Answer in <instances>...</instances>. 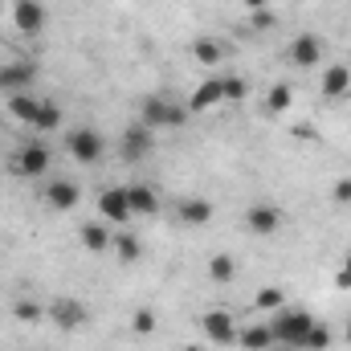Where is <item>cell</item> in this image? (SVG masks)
<instances>
[{
    "label": "cell",
    "mask_w": 351,
    "mask_h": 351,
    "mask_svg": "<svg viewBox=\"0 0 351 351\" xmlns=\"http://www.w3.org/2000/svg\"><path fill=\"white\" fill-rule=\"evenodd\" d=\"M311 323H315V319H311L306 311H278L274 323H269V335H274V343H282V348H302Z\"/></svg>",
    "instance_id": "obj_1"
},
{
    "label": "cell",
    "mask_w": 351,
    "mask_h": 351,
    "mask_svg": "<svg viewBox=\"0 0 351 351\" xmlns=\"http://www.w3.org/2000/svg\"><path fill=\"white\" fill-rule=\"evenodd\" d=\"M188 119V110L184 106H176V102H168V98H160V94H152V98H143V127H180Z\"/></svg>",
    "instance_id": "obj_2"
},
{
    "label": "cell",
    "mask_w": 351,
    "mask_h": 351,
    "mask_svg": "<svg viewBox=\"0 0 351 351\" xmlns=\"http://www.w3.org/2000/svg\"><path fill=\"white\" fill-rule=\"evenodd\" d=\"M66 147H70V156L78 160V164H94V160H102V135L94 131V127H78V131H70V139H66Z\"/></svg>",
    "instance_id": "obj_3"
},
{
    "label": "cell",
    "mask_w": 351,
    "mask_h": 351,
    "mask_svg": "<svg viewBox=\"0 0 351 351\" xmlns=\"http://www.w3.org/2000/svg\"><path fill=\"white\" fill-rule=\"evenodd\" d=\"M12 25L25 37H37L45 29V4H37V0H12Z\"/></svg>",
    "instance_id": "obj_4"
},
{
    "label": "cell",
    "mask_w": 351,
    "mask_h": 351,
    "mask_svg": "<svg viewBox=\"0 0 351 351\" xmlns=\"http://www.w3.org/2000/svg\"><path fill=\"white\" fill-rule=\"evenodd\" d=\"M78 200H82V188L74 180H49L45 184V204L53 213H70V208H78Z\"/></svg>",
    "instance_id": "obj_5"
},
{
    "label": "cell",
    "mask_w": 351,
    "mask_h": 351,
    "mask_svg": "<svg viewBox=\"0 0 351 351\" xmlns=\"http://www.w3.org/2000/svg\"><path fill=\"white\" fill-rule=\"evenodd\" d=\"M204 335H208V343H217V348L237 343V323H233V315H229V311H208V315H204Z\"/></svg>",
    "instance_id": "obj_6"
},
{
    "label": "cell",
    "mask_w": 351,
    "mask_h": 351,
    "mask_svg": "<svg viewBox=\"0 0 351 351\" xmlns=\"http://www.w3.org/2000/svg\"><path fill=\"white\" fill-rule=\"evenodd\" d=\"M245 225H250V233H258V237H274L278 229H282V208L278 204H254L250 213H245Z\"/></svg>",
    "instance_id": "obj_7"
},
{
    "label": "cell",
    "mask_w": 351,
    "mask_h": 351,
    "mask_svg": "<svg viewBox=\"0 0 351 351\" xmlns=\"http://www.w3.org/2000/svg\"><path fill=\"white\" fill-rule=\"evenodd\" d=\"M98 217L110 221V225H123L131 217V200H127V188H106L98 196Z\"/></svg>",
    "instance_id": "obj_8"
},
{
    "label": "cell",
    "mask_w": 351,
    "mask_h": 351,
    "mask_svg": "<svg viewBox=\"0 0 351 351\" xmlns=\"http://www.w3.org/2000/svg\"><path fill=\"white\" fill-rule=\"evenodd\" d=\"M45 311H49V319H53L62 331H78V327L86 323V306H82V302H74V298H53Z\"/></svg>",
    "instance_id": "obj_9"
},
{
    "label": "cell",
    "mask_w": 351,
    "mask_h": 351,
    "mask_svg": "<svg viewBox=\"0 0 351 351\" xmlns=\"http://www.w3.org/2000/svg\"><path fill=\"white\" fill-rule=\"evenodd\" d=\"M21 176H45L49 172V147L45 143H25V152L16 156Z\"/></svg>",
    "instance_id": "obj_10"
},
{
    "label": "cell",
    "mask_w": 351,
    "mask_h": 351,
    "mask_svg": "<svg viewBox=\"0 0 351 351\" xmlns=\"http://www.w3.org/2000/svg\"><path fill=\"white\" fill-rule=\"evenodd\" d=\"M221 102H225V82H221V78H204L200 86L192 90L188 110H213V106H221Z\"/></svg>",
    "instance_id": "obj_11"
},
{
    "label": "cell",
    "mask_w": 351,
    "mask_h": 351,
    "mask_svg": "<svg viewBox=\"0 0 351 351\" xmlns=\"http://www.w3.org/2000/svg\"><path fill=\"white\" fill-rule=\"evenodd\" d=\"M33 66L29 62H8V66H0V90L4 94H21V86H29L33 82Z\"/></svg>",
    "instance_id": "obj_12"
},
{
    "label": "cell",
    "mask_w": 351,
    "mask_h": 351,
    "mask_svg": "<svg viewBox=\"0 0 351 351\" xmlns=\"http://www.w3.org/2000/svg\"><path fill=\"white\" fill-rule=\"evenodd\" d=\"M290 58H294V66H315L319 58H323V37H315V33H302V37H294V45H290Z\"/></svg>",
    "instance_id": "obj_13"
},
{
    "label": "cell",
    "mask_w": 351,
    "mask_h": 351,
    "mask_svg": "<svg viewBox=\"0 0 351 351\" xmlns=\"http://www.w3.org/2000/svg\"><path fill=\"white\" fill-rule=\"evenodd\" d=\"M147 147H152V127L135 123V127H127V131H123V156H127V160L147 156Z\"/></svg>",
    "instance_id": "obj_14"
},
{
    "label": "cell",
    "mask_w": 351,
    "mask_h": 351,
    "mask_svg": "<svg viewBox=\"0 0 351 351\" xmlns=\"http://www.w3.org/2000/svg\"><path fill=\"white\" fill-rule=\"evenodd\" d=\"M127 200H131V213H139V217L160 213V196H156V188H147V184H131V188H127Z\"/></svg>",
    "instance_id": "obj_15"
},
{
    "label": "cell",
    "mask_w": 351,
    "mask_h": 351,
    "mask_svg": "<svg viewBox=\"0 0 351 351\" xmlns=\"http://www.w3.org/2000/svg\"><path fill=\"white\" fill-rule=\"evenodd\" d=\"M180 221H188V225H208V221H213V200H204V196L180 200Z\"/></svg>",
    "instance_id": "obj_16"
},
{
    "label": "cell",
    "mask_w": 351,
    "mask_h": 351,
    "mask_svg": "<svg viewBox=\"0 0 351 351\" xmlns=\"http://www.w3.org/2000/svg\"><path fill=\"white\" fill-rule=\"evenodd\" d=\"M348 86H351V70L343 66V62L323 70V94H327V98H339V94H343Z\"/></svg>",
    "instance_id": "obj_17"
},
{
    "label": "cell",
    "mask_w": 351,
    "mask_h": 351,
    "mask_svg": "<svg viewBox=\"0 0 351 351\" xmlns=\"http://www.w3.org/2000/svg\"><path fill=\"white\" fill-rule=\"evenodd\" d=\"M82 245H86L90 254H106V250L114 245V237H110L106 225H86V229H82Z\"/></svg>",
    "instance_id": "obj_18"
},
{
    "label": "cell",
    "mask_w": 351,
    "mask_h": 351,
    "mask_svg": "<svg viewBox=\"0 0 351 351\" xmlns=\"http://www.w3.org/2000/svg\"><path fill=\"white\" fill-rule=\"evenodd\" d=\"M233 274H237V258L233 254H217V258H208V278L213 282H233Z\"/></svg>",
    "instance_id": "obj_19"
},
{
    "label": "cell",
    "mask_w": 351,
    "mask_h": 351,
    "mask_svg": "<svg viewBox=\"0 0 351 351\" xmlns=\"http://www.w3.org/2000/svg\"><path fill=\"white\" fill-rule=\"evenodd\" d=\"M237 339H241V348H245V351H269V348H274L269 327H245Z\"/></svg>",
    "instance_id": "obj_20"
},
{
    "label": "cell",
    "mask_w": 351,
    "mask_h": 351,
    "mask_svg": "<svg viewBox=\"0 0 351 351\" xmlns=\"http://www.w3.org/2000/svg\"><path fill=\"white\" fill-rule=\"evenodd\" d=\"M58 123H62V110H58V102H49V98H45V102H37L33 127H37V131H53Z\"/></svg>",
    "instance_id": "obj_21"
},
{
    "label": "cell",
    "mask_w": 351,
    "mask_h": 351,
    "mask_svg": "<svg viewBox=\"0 0 351 351\" xmlns=\"http://www.w3.org/2000/svg\"><path fill=\"white\" fill-rule=\"evenodd\" d=\"M123 262H135L139 254H143V245H139V237L135 233H114V245H110Z\"/></svg>",
    "instance_id": "obj_22"
},
{
    "label": "cell",
    "mask_w": 351,
    "mask_h": 351,
    "mask_svg": "<svg viewBox=\"0 0 351 351\" xmlns=\"http://www.w3.org/2000/svg\"><path fill=\"white\" fill-rule=\"evenodd\" d=\"M192 53H196V62H200V66H217V62H221V41L200 37V41L192 45Z\"/></svg>",
    "instance_id": "obj_23"
},
{
    "label": "cell",
    "mask_w": 351,
    "mask_h": 351,
    "mask_svg": "<svg viewBox=\"0 0 351 351\" xmlns=\"http://www.w3.org/2000/svg\"><path fill=\"white\" fill-rule=\"evenodd\" d=\"M254 306H258V311H282V306H286V294H282L278 286H262V290L254 294Z\"/></svg>",
    "instance_id": "obj_24"
},
{
    "label": "cell",
    "mask_w": 351,
    "mask_h": 351,
    "mask_svg": "<svg viewBox=\"0 0 351 351\" xmlns=\"http://www.w3.org/2000/svg\"><path fill=\"white\" fill-rule=\"evenodd\" d=\"M290 102H294L290 86H274L269 94H265V110H269V114H286V110H290Z\"/></svg>",
    "instance_id": "obj_25"
},
{
    "label": "cell",
    "mask_w": 351,
    "mask_h": 351,
    "mask_svg": "<svg viewBox=\"0 0 351 351\" xmlns=\"http://www.w3.org/2000/svg\"><path fill=\"white\" fill-rule=\"evenodd\" d=\"M8 110H12L21 123H33V114H37V102H33L29 94H8Z\"/></svg>",
    "instance_id": "obj_26"
},
{
    "label": "cell",
    "mask_w": 351,
    "mask_h": 351,
    "mask_svg": "<svg viewBox=\"0 0 351 351\" xmlns=\"http://www.w3.org/2000/svg\"><path fill=\"white\" fill-rule=\"evenodd\" d=\"M327 348H331V331L323 323H311V331L302 339V351H327Z\"/></svg>",
    "instance_id": "obj_27"
},
{
    "label": "cell",
    "mask_w": 351,
    "mask_h": 351,
    "mask_svg": "<svg viewBox=\"0 0 351 351\" xmlns=\"http://www.w3.org/2000/svg\"><path fill=\"white\" fill-rule=\"evenodd\" d=\"M12 315H16L21 323H37V319H41L45 311H41V306H37L33 298H21V302H12Z\"/></svg>",
    "instance_id": "obj_28"
},
{
    "label": "cell",
    "mask_w": 351,
    "mask_h": 351,
    "mask_svg": "<svg viewBox=\"0 0 351 351\" xmlns=\"http://www.w3.org/2000/svg\"><path fill=\"white\" fill-rule=\"evenodd\" d=\"M131 331H135V335H152V331H156V315H152L147 306H139V311L131 315Z\"/></svg>",
    "instance_id": "obj_29"
},
{
    "label": "cell",
    "mask_w": 351,
    "mask_h": 351,
    "mask_svg": "<svg viewBox=\"0 0 351 351\" xmlns=\"http://www.w3.org/2000/svg\"><path fill=\"white\" fill-rule=\"evenodd\" d=\"M221 82H225V102H241V98H245V90H250L237 74H225Z\"/></svg>",
    "instance_id": "obj_30"
},
{
    "label": "cell",
    "mask_w": 351,
    "mask_h": 351,
    "mask_svg": "<svg viewBox=\"0 0 351 351\" xmlns=\"http://www.w3.org/2000/svg\"><path fill=\"white\" fill-rule=\"evenodd\" d=\"M335 286L351 290V250H348V258H343V265H339V274H335Z\"/></svg>",
    "instance_id": "obj_31"
},
{
    "label": "cell",
    "mask_w": 351,
    "mask_h": 351,
    "mask_svg": "<svg viewBox=\"0 0 351 351\" xmlns=\"http://www.w3.org/2000/svg\"><path fill=\"white\" fill-rule=\"evenodd\" d=\"M274 25H278V16H274L269 8H258V12H254V29H274Z\"/></svg>",
    "instance_id": "obj_32"
},
{
    "label": "cell",
    "mask_w": 351,
    "mask_h": 351,
    "mask_svg": "<svg viewBox=\"0 0 351 351\" xmlns=\"http://www.w3.org/2000/svg\"><path fill=\"white\" fill-rule=\"evenodd\" d=\"M331 196H335V204H351V180H339L331 188Z\"/></svg>",
    "instance_id": "obj_33"
},
{
    "label": "cell",
    "mask_w": 351,
    "mask_h": 351,
    "mask_svg": "<svg viewBox=\"0 0 351 351\" xmlns=\"http://www.w3.org/2000/svg\"><path fill=\"white\" fill-rule=\"evenodd\" d=\"M241 4H245L250 12H258V8H269V0H241Z\"/></svg>",
    "instance_id": "obj_34"
},
{
    "label": "cell",
    "mask_w": 351,
    "mask_h": 351,
    "mask_svg": "<svg viewBox=\"0 0 351 351\" xmlns=\"http://www.w3.org/2000/svg\"><path fill=\"white\" fill-rule=\"evenodd\" d=\"M184 351H204V348H196V343H188V348H184Z\"/></svg>",
    "instance_id": "obj_35"
},
{
    "label": "cell",
    "mask_w": 351,
    "mask_h": 351,
    "mask_svg": "<svg viewBox=\"0 0 351 351\" xmlns=\"http://www.w3.org/2000/svg\"><path fill=\"white\" fill-rule=\"evenodd\" d=\"M348 348H351V327H348Z\"/></svg>",
    "instance_id": "obj_36"
},
{
    "label": "cell",
    "mask_w": 351,
    "mask_h": 351,
    "mask_svg": "<svg viewBox=\"0 0 351 351\" xmlns=\"http://www.w3.org/2000/svg\"><path fill=\"white\" fill-rule=\"evenodd\" d=\"M290 351H302V348H290Z\"/></svg>",
    "instance_id": "obj_37"
}]
</instances>
